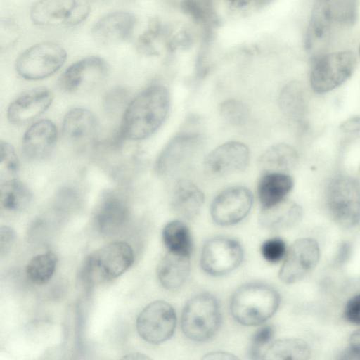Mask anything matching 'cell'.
I'll list each match as a JSON object with an SVG mask.
<instances>
[{"label":"cell","mask_w":360,"mask_h":360,"mask_svg":"<svg viewBox=\"0 0 360 360\" xmlns=\"http://www.w3.org/2000/svg\"><path fill=\"white\" fill-rule=\"evenodd\" d=\"M67 57L65 50L53 41L34 44L18 57L15 69L18 75L28 80L46 78L58 71Z\"/></svg>","instance_id":"6"},{"label":"cell","mask_w":360,"mask_h":360,"mask_svg":"<svg viewBox=\"0 0 360 360\" xmlns=\"http://www.w3.org/2000/svg\"><path fill=\"white\" fill-rule=\"evenodd\" d=\"M108 72V65L102 58L86 57L68 68L60 75L58 84L69 93L87 91L103 82Z\"/></svg>","instance_id":"11"},{"label":"cell","mask_w":360,"mask_h":360,"mask_svg":"<svg viewBox=\"0 0 360 360\" xmlns=\"http://www.w3.org/2000/svg\"><path fill=\"white\" fill-rule=\"evenodd\" d=\"M274 335L273 326L266 325L259 328L253 335L250 347L249 356L252 359H264L265 352L272 342Z\"/></svg>","instance_id":"35"},{"label":"cell","mask_w":360,"mask_h":360,"mask_svg":"<svg viewBox=\"0 0 360 360\" xmlns=\"http://www.w3.org/2000/svg\"><path fill=\"white\" fill-rule=\"evenodd\" d=\"M52 100L51 92L46 88L28 90L10 104L7 110L8 119L13 124H25L44 112Z\"/></svg>","instance_id":"19"},{"label":"cell","mask_w":360,"mask_h":360,"mask_svg":"<svg viewBox=\"0 0 360 360\" xmlns=\"http://www.w3.org/2000/svg\"><path fill=\"white\" fill-rule=\"evenodd\" d=\"M260 250L264 259L273 264L282 260L287 252L285 243L278 237L265 240L262 244Z\"/></svg>","instance_id":"37"},{"label":"cell","mask_w":360,"mask_h":360,"mask_svg":"<svg viewBox=\"0 0 360 360\" xmlns=\"http://www.w3.org/2000/svg\"><path fill=\"white\" fill-rule=\"evenodd\" d=\"M57 141V129L49 120L33 124L25 132L22 141L24 157L32 161L46 159L53 152Z\"/></svg>","instance_id":"18"},{"label":"cell","mask_w":360,"mask_h":360,"mask_svg":"<svg viewBox=\"0 0 360 360\" xmlns=\"http://www.w3.org/2000/svg\"><path fill=\"white\" fill-rule=\"evenodd\" d=\"M123 359H149V357L142 354H130L123 357Z\"/></svg>","instance_id":"46"},{"label":"cell","mask_w":360,"mask_h":360,"mask_svg":"<svg viewBox=\"0 0 360 360\" xmlns=\"http://www.w3.org/2000/svg\"><path fill=\"white\" fill-rule=\"evenodd\" d=\"M320 257L318 243L311 238H301L287 250L279 271L280 279L285 283L301 280L317 264Z\"/></svg>","instance_id":"13"},{"label":"cell","mask_w":360,"mask_h":360,"mask_svg":"<svg viewBox=\"0 0 360 360\" xmlns=\"http://www.w3.org/2000/svg\"><path fill=\"white\" fill-rule=\"evenodd\" d=\"M253 203L250 191L243 186L229 188L212 201L210 214L213 221L221 226H232L242 221Z\"/></svg>","instance_id":"12"},{"label":"cell","mask_w":360,"mask_h":360,"mask_svg":"<svg viewBox=\"0 0 360 360\" xmlns=\"http://www.w3.org/2000/svg\"><path fill=\"white\" fill-rule=\"evenodd\" d=\"M90 10V6L86 0H77L68 25L75 26L84 21L89 15Z\"/></svg>","instance_id":"39"},{"label":"cell","mask_w":360,"mask_h":360,"mask_svg":"<svg viewBox=\"0 0 360 360\" xmlns=\"http://www.w3.org/2000/svg\"><path fill=\"white\" fill-rule=\"evenodd\" d=\"M101 1H103V0H101Z\"/></svg>","instance_id":"49"},{"label":"cell","mask_w":360,"mask_h":360,"mask_svg":"<svg viewBox=\"0 0 360 360\" xmlns=\"http://www.w3.org/2000/svg\"><path fill=\"white\" fill-rule=\"evenodd\" d=\"M249 159V149L245 144L229 141L213 150L206 158L204 165L210 175L224 176L243 171Z\"/></svg>","instance_id":"15"},{"label":"cell","mask_w":360,"mask_h":360,"mask_svg":"<svg viewBox=\"0 0 360 360\" xmlns=\"http://www.w3.org/2000/svg\"><path fill=\"white\" fill-rule=\"evenodd\" d=\"M302 84L296 81L288 83L281 90L278 103L283 112L292 119L300 118L304 112L306 100Z\"/></svg>","instance_id":"30"},{"label":"cell","mask_w":360,"mask_h":360,"mask_svg":"<svg viewBox=\"0 0 360 360\" xmlns=\"http://www.w3.org/2000/svg\"><path fill=\"white\" fill-rule=\"evenodd\" d=\"M134 260V252L129 244L124 241L113 242L88 256L84 274L93 283L110 281L127 271Z\"/></svg>","instance_id":"4"},{"label":"cell","mask_w":360,"mask_h":360,"mask_svg":"<svg viewBox=\"0 0 360 360\" xmlns=\"http://www.w3.org/2000/svg\"><path fill=\"white\" fill-rule=\"evenodd\" d=\"M227 4L235 9H243L254 6L256 0H226Z\"/></svg>","instance_id":"45"},{"label":"cell","mask_w":360,"mask_h":360,"mask_svg":"<svg viewBox=\"0 0 360 360\" xmlns=\"http://www.w3.org/2000/svg\"><path fill=\"white\" fill-rule=\"evenodd\" d=\"M340 129L345 132H356L360 131V116L351 117L342 123Z\"/></svg>","instance_id":"42"},{"label":"cell","mask_w":360,"mask_h":360,"mask_svg":"<svg viewBox=\"0 0 360 360\" xmlns=\"http://www.w3.org/2000/svg\"><path fill=\"white\" fill-rule=\"evenodd\" d=\"M203 202L204 195L194 183L185 179L176 183L171 205L177 216L185 219L195 218L199 214Z\"/></svg>","instance_id":"23"},{"label":"cell","mask_w":360,"mask_h":360,"mask_svg":"<svg viewBox=\"0 0 360 360\" xmlns=\"http://www.w3.org/2000/svg\"><path fill=\"white\" fill-rule=\"evenodd\" d=\"M98 127L97 120L91 111L77 108L70 110L65 116L63 134L68 143L80 149L95 140Z\"/></svg>","instance_id":"20"},{"label":"cell","mask_w":360,"mask_h":360,"mask_svg":"<svg viewBox=\"0 0 360 360\" xmlns=\"http://www.w3.org/2000/svg\"><path fill=\"white\" fill-rule=\"evenodd\" d=\"M220 114L228 123L240 126L248 119L249 110L246 105L236 99H229L220 105Z\"/></svg>","instance_id":"34"},{"label":"cell","mask_w":360,"mask_h":360,"mask_svg":"<svg viewBox=\"0 0 360 360\" xmlns=\"http://www.w3.org/2000/svg\"><path fill=\"white\" fill-rule=\"evenodd\" d=\"M344 314L350 323L360 325V295L354 296L347 302Z\"/></svg>","instance_id":"40"},{"label":"cell","mask_w":360,"mask_h":360,"mask_svg":"<svg viewBox=\"0 0 360 360\" xmlns=\"http://www.w3.org/2000/svg\"><path fill=\"white\" fill-rule=\"evenodd\" d=\"M19 169V161L15 151L9 143L0 141L1 181L15 179Z\"/></svg>","instance_id":"33"},{"label":"cell","mask_w":360,"mask_h":360,"mask_svg":"<svg viewBox=\"0 0 360 360\" xmlns=\"http://www.w3.org/2000/svg\"><path fill=\"white\" fill-rule=\"evenodd\" d=\"M297 161L298 154L294 148L287 143H278L261 155L259 167L263 173H285L292 169Z\"/></svg>","instance_id":"26"},{"label":"cell","mask_w":360,"mask_h":360,"mask_svg":"<svg viewBox=\"0 0 360 360\" xmlns=\"http://www.w3.org/2000/svg\"><path fill=\"white\" fill-rule=\"evenodd\" d=\"M15 232L8 226H1L0 229V252L2 256L10 250L15 240Z\"/></svg>","instance_id":"41"},{"label":"cell","mask_w":360,"mask_h":360,"mask_svg":"<svg viewBox=\"0 0 360 360\" xmlns=\"http://www.w3.org/2000/svg\"><path fill=\"white\" fill-rule=\"evenodd\" d=\"M176 325V316L172 306L162 300L154 301L139 314L136 330L146 342L158 345L172 337Z\"/></svg>","instance_id":"8"},{"label":"cell","mask_w":360,"mask_h":360,"mask_svg":"<svg viewBox=\"0 0 360 360\" xmlns=\"http://www.w3.org/2000/svg\"><path fill=\"white\" fill-rule=\"evenodd\" d=\"M190 270V257L168 251L159 262L157 276L165 289L176 290L187 280Z\"/></svg>","instance_id":"22"},{"label":"cell","mask_w":360,"mask_h":360,"mask_svg":"<svg viewBox=\"0 0 360 360\" xmlns=\"http://www.w3.org/2000/svg\"><path fill=\"white\" fill-rule=\"evenodd\" d=\"M32 199L28 187L16 179L1 181L0 207L6 213H17L25 209Z\"/></svg>","instance_id":"27"},{"label":"cell","mask_w":360,"mask_h":360,"mask_svg":"<svg viewBox=\"0 0 360 360\" xmlns=\"http://www.w3.org/2000/svg\"><path fill=\"white\" fill-rule=\"evenodd\" d=\"M167 33L166 27L158 19H151L148 27L137 40L138 51L146 56L158 55L159 44L166 41Z\"/></svg>","instance_id":"32"},{"label":"cell","mask_w":360,"mask_h":360,"mask_svg":"<svg viewBox=\"0 0 360 360\" xmlns=\"http://www.w3.org/2000/svg\"><path fill=\"white\" fill-rule=\"evenodd\" d=\"M280 296L272 287L261 283H249L238 288L230 302L233 318L245 326H258L277 311Z\"/></svg>","instance_id":"2"},{"label":"cell","mask_w":360,"mask_h":360,"mask_svg":"<svg viewBox=\"0 0 360 360\" xmlns=\"http://www.w3.org/2000/svg\"><path fill=\"white\" fill-rule=\"evenodd\" d=\"M310 356L308 345L297 338H283L272 342L266 349L264 359H307Z\"/></svg>","instance_id":"29"},{"label":"cell","mask_w":360,"mask_h":360,"mask_svg":"<svg viewBox=\"0 0 360 360\" xmlns=\"http://www.w3.org/2000/svg\"><path fill=\"white\" fill-rule=\"evenodd\" d=\"M127 199L116 191H106L101 195L94 211V220L98 231L112 235L121 231L129 219Z\"/></svg>","instance_id":"14"},{"label":"cell","mask_w":360,"mask_h":360,"mask_svg":"<svg viewBox=\"0 0 360 360\" xmlns=\"http://www.w3.org/2000/svg\"><path fill=\"white\" fill-rule=\"evenodd\" d=\"M356 56L350 51L328 53L319 58L310 74V84L314 91H330L347 81L354 72Z\"/></svg>","instance_id":"7"},{"label":"cell","mask_w":360,"mask_h":360,"mask_svg":"<svg viewBox=\"0 0 360 360\" xmlns=\"http://www.w3.org/2000/svg\"><path fill=\"white\" fill-rule=\"evenodd\" d=\"M326 203L333 219L344 228L360 221V186L352 177L338 175L328 184Z\"/></svg>","instance_id":"5"},{"label":"cell","mask_w":360,"mask_h":360,"mask_svg":"<svg viewBox=\"0 0 360 360\" xmlns=\"http://www.w3.org/2000/svg\"><path fill=\"white\" fill-rule=\"evenodd\" d=\"M204 359H219V360H233L238 359L236 356L224 352H214L207 354L203 357Z\"/></svg>","instance_id":"43"},{"label":"cell","mask_w":360,"mask_h":360,"mask_svg":"<svg viewBox=\"0 0 360 360\" xmlns=\"http://www.w3.org/2000/svg\"><path fill=\"white\" fill-rule=\"evenodd\" d=\"M337 24L330 0H315L305 37V48L319 53L328 44Z\"/></svg>","instance_id":"16"},{"label":"cell","mask_w":360,"mask_h":360,"mask_svg":"<svg viewBox=\"0 0 360 360\" xmlns=\"http://www.w3.org/2000/svg\"><path fill=\"white\" fill-rule=\"evenodd\" d=\"M292 186L293 181L286 173H264L257 184V195L262 209L285 200Z\"/></svg>","instance_id":"24"},{"label":"cell","mask_w":360,"mask_h":360,"mask_svg":"<svg viewBox=\"0 0 360 360\" xmlns=\"http://www.w3.org/2000/svg\"><path fill=\"white\" fill-rule=\"evenodd\" d=\"M57 257L52 252L37 255L28 262L26 274L36 285H44L52 278L57 265Z\"/></svg>","instance_id":"31"},{"label":"cell","mask_w":360,"mask_h":360,"mask_svg":"<svg viewBox=\"0 0 360 360\" xmlns=\"http://www.w3.org/2000/svg\"><path fill=\"white\" fill-rule=\"evenodd\" d=\"M243 250L236 240L217 236L207 240L202 249L200 265L202 270L212 276L226 275L239 266Z\"/></svg>","instance_id":"10"},{"label":"cell","mask_w":360,"mask_h":360,"mask_svg":"<svg viewBox=\"0 0 360 360\" xmlns=\"http://www.w3.org/2000/svg\"><path fill=\"white\" fill-rule=\"evenodd\" d=\"M359 56H360V46H359Z\"/></svg>","instance_id":"48"},{"label":"cell","mask_w":360,"mask_h":360,"mask_svg":"<svg viewBox=\"0 0 360 360\" xmlns=\"http://www.w3.org/2000/svg\"><path fill=\"white\" fill-rule=\"evenodd\" d=\"M273 0H256L254 6L255 8H262L268 5Z\"/></svg>","instance_id":"47"},{"label":"cell","mask_w":360,"mask_h":360,"mask_svg":"<svg viewBox=\"0 0 360 360\" xmlns=\"http://www.w3.org/2000/svg\"><path fill=\"white\" fill-rule=\"evenodd\" d=\"M221 323V313L219 302L207 292L191 297L182 311V332L187 338L194 342H204L211 340L218 332Z\"/></svg>","instance_id":"3"},{"label":"cell","mask_w":360,"mask_h":360,"mask_svg":"<svg viewBox=\"0 0 360 360\" xmlns=\"http://www.w3.org/2000/svg\"><path fill=\"white\" fill-rule=\"evenodd\" d=\"M136 20L127 11H115L100 18L92 27L94 39L103 45H111L122 42L131 37Z\"/></svg>","instance_id":"17"},{"label":"cell","mask_w":360,"mask_h":360,"mask_svg":"<svg viewBox=\"0 0 360 360\" xmlns=\"http://www.w3.org/2000/svg\"><path fill=\"white\" fill-rule=\"evenodd\" d=\"M351 353L360 359V330L351 338Z\"/></svg>","instance_id":"44"},{"label":"cell","mask_w":360,"mask_h":360,"mask_svg":"<svg viewBox=\"0 0 360 360\" xmlns=\"http://www.w3.org/2000/svg\"><path fill=\"white\" fill-rule=\"evenodd\" d=\"M169 108V94L162 85L150 86L127 105L120 127L121 136L138 141L151 136L162 125Z\"/></svg>","instance_id":"1"},{"label":"cell","mask_w":360,"mask_h":360,"mask_svg":"<svg viewBox=\"0 0 360 360\" xmlns=\"http://www.w3.org/2000/svg\"><path fill=\"white\" fill-rule=\"evenodd\" d=\"M337 24L353 25L357 18L356 0H330Z\"/></svg>","instance_id":"36"},{"label":"cell","mask_w":360,"mask_h":360,"mask_svg":"<svg viewBox=\"0 0 360 360\" xmlns=\"http://www.w3.org/2000/svg\"><path fill=\"white\" fill-rule=\"evenodd\" d=\"M77 0H38L32 6L30 18L39 26L68 25Z\"/></svg>","instance_id":"21"},{"label":"cell","mask_w":360,"mask_h":360,"mask_svg":"<svg viewBox=\"0 0 360 360\" xmlns=\"http://www.w3.org/2000/svg\"><path fill=\"white\" fill-rule=\"evenodd\" d=\"M301 214V208L297 203L285 199L272 207L262 209L259 222L266 230L278 231L295 224Z\"/></svg>","instance_id":"25"},{"label":"cell","mask_w":360,"mask_h":360,"mask_svg":"<svg viewBox=\"0 0 360 360\" xmlns=\"http://www.w3.org/2000/svg\"><path fill=\"white\" fill-rule=\"evenodd\" d=\"M128 97V91L123 88L119 87L110 90L104 97L105 109L110 113L117 112L125 105Z\"/></svg>","instance_id":"38"},{"label":"cell","mask_w":360,"mask_h":360,"mask_svg":"<svg viewBox=\"0 0 360 360\" xmlns=\"http://www.w3.org/2000/svg\"><path fill=\"white\" fill-rule=\"evenodd\" d=\"M163 242L168 251L184 256H191L193 240L188 226L180 220H174L162 230Z\"/></svg>","instance_id":"28"},{"label":"cell","mask_w":360,"mask_h":360,"mask_svg":"<svg viewBox=\"0 0 360 360\" xmlns=\"http://www.w3.org/2000/svg\"><path fill=\"white\" fill-rule=\"evenodd\" d=\"M203 136L197 129L186 128L167 143L158 157L155 169L160 176L169 175L186 165L198 152Z\"/></svg>","instance_id":"9"}]
</instances>
